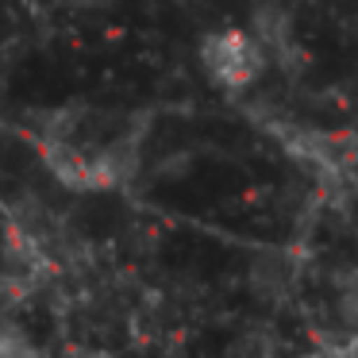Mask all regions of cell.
<instances>
[{
	"label": "cell",
	"mask_w": 358,
	"mask_h": 358,
	"mask_svg": "<svg viewBox=\"0 0 358 358\" xmlns=\"http://www.w3.org/2000/svg\"><path fill=\"white\" fill-rule=\"evenodd\" d=\"M201 66L220 89H239L255 85L258 73L266 66V47L247 31H220V35H208L201 47Z\"/></svg>",
	"instance_id": "6da1fadb"
}]
</instances>
